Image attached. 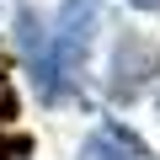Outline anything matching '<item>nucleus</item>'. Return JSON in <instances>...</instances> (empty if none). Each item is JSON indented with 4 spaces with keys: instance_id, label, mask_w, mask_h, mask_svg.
<instances>
[{
    "instance_id": "obj_4",
    "label": "nucleus",
    "mask_w": 160,
    "mask_h": 160,
    "mask_svg": "<svg viewBox=\"0 0 160 160\" xmlns=\"http://www.w3.org/2000/svg\"><path fill=\"white\" fill-rule=\"evenodd\" d=\"M128 6H133V11H155L160 0H128Z\"/></svg>"
},
{
    "instance_id": "obj_2",
    "label": "nucleus",
    "mask_w": 160,
    "mask_h": 160,
    "mask_svg": "<svg viewBox=\"0 0 160 160\" xmlns=\"http://www.w3.org/2000/svg\"><path fill=\"white\" fill-rule=\"evenodd\" d=\"M155 80H160V43L139 27H118L107 48V96L128 107L155 91Z\"/></svg>"
},
{
    "instance_id": "obj_5",
    "label": "nucleus",
    "mask_w": 160,
    "mask_h": 160,
    "mask_svg": "<svg viewBox=\"0 0 160 160\" xmlns=\"http://www.w3.org/2000/svg\"><path fill=\"white\" fill-rule=\"evenodd\" d=\"M155 112H160V86H155Z\"/></svg>"
},
{
    "instance_id": "obj_1",
    "label": "nucleus",
    "mask_w": 160,
    "mask_h": 160,
    "mask_svg": "<svg viewBox=\"0 0 160 160\" xmlns=\"http://www.w3.org/2000/svg\"><path fill=\"white\" fill-rule=\"evenodd\" d=\"M102 6L107 0H59V16L48 27V53L43 64H32V91L43 102H64L80 91V75L91 59V38L102 27Z\"/></svg>"
},
{
    "instance_id": "obj_3",
    "label": "nucleus",
    "mask_w": 160,
    "mask_h": 160,
    "mask_svg": "<svg viewBox=\"0 0 160 160\" xmlns=\"http://www.w3.org/2000/svg\"><path fill=\"white\" fill-rule=\"evenodd\" d=\"M75 160H149V144L128 128V123H96L91 133H86V144H80V155Z\"/></svg>"
}]
</instances>
